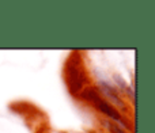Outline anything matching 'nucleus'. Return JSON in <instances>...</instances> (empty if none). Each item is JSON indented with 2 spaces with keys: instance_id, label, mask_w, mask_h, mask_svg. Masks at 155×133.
Wrapping results in <instances>:
<instances>
[{
  "instance_id": "nucleus-1",
  "label": "nucleus",
  "mask_w": 155,
  "mask_h": 133,
  "mask_svg": "<svg viewBox=\"0 0 155 133\" xmlns=\"http://www.w3.org/2000/svg\"><path fill=\"white\" fill-rule=\"evenodd\" d=\"M80 96H82L83 99H86V101L91 102V103H93L94 106H95L97 109L99 110V112H102L104 114H106L107 117H110L112 120H114V121H117V122L125 125V124L123 122V120H121L120 113H118L117 110H116L114 107L112 106V105L107 103L105 99H102L101 96L98 95V92L94 90V88H91V87L86 88V90L83 91L82 94H80Z\"/></svg>"
},
{
  "instance_id": "nucleus-2",
  "label": "nucleus",
  "mask_w": 155,
  "mask_h": 133,
  "mask_svg": "<svg viewBox=\"0 0 155 133\" xmlns=\"http://www.w3.org/2000/svg\"><path fill=\"white\" fill-rule=\"evenodd\" d=\"M84 75L82 72V68L78 65L76 61H70L67 64V84L71 94H79V91L83 88Z\"/></svg>"
},
{
  "instance_id": "nucleus-3",
  "label": "nucleus",
  "mask_w": 155,
  "mask_h": 133,
  "mask_svg": "<svg viewBox=\"0 0 155 133\" xmlns=\"http://www.w3.org/2000/svg\"><path fill=\"white\" fill-rule=\"evenodd\" d=\"M99 90H101L102 92H104L105 95H106L107 98H109L110 101L113 102V103L118 105V106H124V103L121 102L120 95L117 94V91H116L113 87H110L109 84H106V83H104V82L99 83Z\"/></svg>"
},
{
  "instance_id": "nucleus-4",
  "label": "nucleus",
  "mask_w": 155,
  "mask_h": 133,
  "mask_svg": "<svg viewBox=\"0 0 155 133\" xmlns=\"http://www.w3.org/2000/svg\"><path fill=\"white\" fill-rule=\"evenodd\" d=\"M106 125H107V128L112 131V133H125L123 131L121 128H118L117 125H114V124H110V122H106Z\"/></svg>"
}]
</instances>
